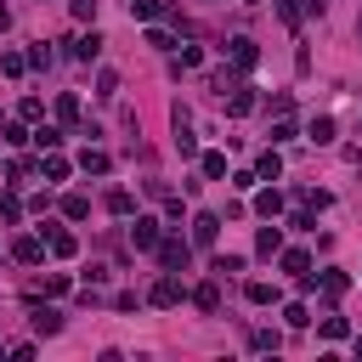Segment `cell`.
Returning <instances> with one entry per match:
<instances>
[{
	"instance_id": "19",
	"label": "cell",
	"mask_w": 362,
	"mask_h": 362,
	"mask_svg": "<svg viewBox=\"0 0 362 362\" xmlns=\"http://www.w3.org/2000/svg\"><path fill=\"white\" fill-rule=\"evenodd\" d=\"M244 300H249V306H272V300H278V289H272V283H249Z\"/></svg>"
},
{
	"instance_id": "18",
	"label": "cell",
	"mask_w": 362,
	"mask_h": 362,
	"mask_svg": "<svg viewBox=\"0 0 362 362\" xmlns=\"http://www.w3.org/2000/svg\"><path fill=\"white\" fill-rule=\"evenodd\" d=\"M57 119H63V125L79 119V97H74V90H63V97H57Z\"/></svg>"
},
{
	"instance_id": "12",
	"label": "cell",
	"mask_w": 362,
	"mask_h": 362,
	"mask_svg": "<svg viewBox=\"0 0 362 362\" xmlns=\"http://www.w3.org/2000/svg\"><path fill=\"white\" fill-rule=\"evenodd\" d=\"M12 255H17L23 266H34V260L45 255V244H40V238H17V244H12Z\"/></svg>"
},
{
	"instance_id": "10",
	"label": "cell",
	"mask_w": 362,
	"mask_h": 362,
	"mask_svg": "<svg viewBox=\"0 0 362 362\" xmlns=\"http://www.w3.org/2000/svg\"><path fill=\"white\" fill-rule=\"evenodd\" d=\"M306 266H311V255H306V249H283V272H289V278H311Z\"/></svg>"
},
{
	"instance_id": "27",
	"label": "cell",
	"mask_w": 362,
	"mask_h": 362,
	"mask_svg": "<svg viewBox=\"0 0 362 362\" xmlns=\"http://www.w3.org/2000/svg\"><path fill=\"white\" fill-rule=\"evenodd\" d=\"M108 210H113V215H130V210H136V198L119 187V193H108Z\"/></svg>"
},
{
	"instance_id": "17",
	"label": "cell",
	"mask_w": 362,
	"mask_h": 362,
	"mask_svg": "<svg viewBox=\"0 0 362 362\" xmlns=\"http://www.w3.org/2000/svg\"><path fill=\"white\" fill-rule=\"evenodd\" d=\"M63 215H68V221H85V215H90V198H85V193H68V198H63Z\"/></svg>"
},
{
	"instance_id": "40",
	"label": "cell",
	"mask_w": 362,
	"mask_h": 362,
	"mask_svg": "<svg viewBox=\"0 0 362 362\" xmlns=\"http://www.w3.org/2000/svg\"><path fill=\"white\" fill-rule=\"evenodd\" d=\"M356 356H362V334H356Z\"/></svg>"
},
{
	"instance_id": "32",
	"label": "cell",
	"mask_w": 362,
	"mask_h": 362,
	"mask_svg": "<svg viewBox=\"0 0 362 362\" xmlns=\"http://www.w3.org/2000/svg\"><path fill=\"white\" fill-rule=\"evenodd\" d=\"M323 340H345V317H323Z\"/></svg>"
},
{
	"instance_id": "4",
	"label": "cell",
	"mask_w": 362,
	"mask_h": 362,
	"mask_svg": "<svg viewBox=\"0 0 362 362\" xmlns=\"http://www.w3.org/2000/svg\"><path fill=\"white\" fill-rule=\"evenodd\" d=\"M40 233H45V238H52V255H57V260H68V255L79 249V238H74V233H63V226H57V221H45V226H40Z\"/></svg>"
},
{
	"instance_id": "14",
	"label": "cell",
	"mask_w": 362,
	"mask_h": 362,
	"mask_svg": "<svg viewBox=\"0 0 362 362\" xmlns=\"http://www.w3.org/2000/svg\"><path fill=\"white\" fill-rule=\"evenodd\" d=\"M345 289H351V278H345V272H334V266H329V272H323V294H329V300H340Z\"/></svg>"
},
{
	"instance_id": "36",
	"label": "cell",
	"mask_w": 362,
	"mask_h": 362,
	"mask_svg": "<svg viewBox=\"0 0 362 362\" xmlns=\"http://www.w3.org/2000/svg\"><path fill=\"white\" fill-rule=\"evenodd\" d=\"M278 12H283V23L294 29V23H300V0H278Z\"/></svg>"
},
{
	"instance_id": "3",
	"label": "cell",
	"mask_w": 362,
	"mask_h": 362,
	"mask_svg": "<svg viewBox=\"0 0 362 362\" xmlns=\"http://www.w3.org/2000/svg\"><path fill=\"white\" fill-rule=\"evenodd\" d=\"M159 238H164V226H159L153 215H136V226H130V244H136V249H159Z\"/></svg>"
},
{
	"instance_id": "6",
	"label": "cell",
	"mask_w": 362,
	"mask_h": 362,
	"mask_svg": "<svg viewBox=\"0 0 362 362\" xmlns=\"http://www.w3.org/2000/svg\"><path fill=\"white\" fill-rule=\"evenodd\" d=\"M215 238H221V215H210V210L193 215V244H215Z\"/></svg>"
},
{
	"instance_id": "8",
	"label": "cell",
	"mask_w": 362,
	"mask_h": 362,
	"mask_svg": "<svg viewBox=\"0 0 362 362\" xmlns=\"http://www.w3.org/2000/svg\"><path fill=\"white\" fill-rule=\"evenodd\" d=\"M74 57H79V63H97V57H102V34H79V40H74Z\"/></svg>"
},
{
	"instance_id": "16",
	"label": "cell",
	"mask_w": 362,
	"mask_h": 362,
	"mask_svg": "<svg viewBox=\"0 0 362 362\" xmlns=\"http://www.w3.org/2000/svg\"><path fill=\"white\" fill-rule=\"evenodd\" d=\"M34 329H40V334H57V329H63V317H57L52 306H34Z\"/></svg>"
},
{
	"instance_id": "33",
	"label": "cell",
	"mask_w": 362,
	"mask_h": 362,
	"mask_svg": "<svg viewBox=\"0 0 362 362\" xmlns=\"http://www.w3.org/2000/svg\"><path fill=\"white\" fill-rule=\"evenodd\" d=\"M198 63H204V52H198V45H187V52L175 57V68H198Z\"/></svg>"
},
{
	"instance_id": "24",
	"label": "cell",
	"mask_w": 362,
	"mask_h": 362,
	"mask_svg": "<svg viewBox=\"0 0 362 362\" xmlns=\"http://www.w3.org/2000/svg\"><path fill=\"white\" fill-rule=\"evenodd\" d=\"M97 97H119V74H113V68L97 74Z\"/></svg>"
},
{
	"instance_id": "26",
	"label": "cell",
	"mask_w": 362,
	"mask_h": 362,
	"mask_svg": "<svg viewBox=\"0 0 362 362\" xmlns=\"http://www.w3.org/2000/svg\"><path fill=\"white\" fill-rule=\"evenodd\" d=\"M204 175L221 181V175H226V153H204Z\"/></svg>"
},
{
	"instance_id": "38",
	"label": "cell",
	"mask_w": 362,
	"mask_h": 362,
	"mask_svg": "<svg viewBox=\"0 0 362 362\" xmlns=\"http://www.w3.org/2000/svg\"><path fill=\"white\" fill-rule=\"evenodd\" d=\"M0 68H6V74H12V79H17V74H23V68H29V63H23V57H17V52H6V57H0Z\"/></svg>"
},
{
	"instance_id": "37",
	"label": "cell",
	"mask_w": 362,
	"mask_h": 362,
	"mask_svg": "<svg viewBox=\"0 0 362 362\" xmlns=\"http://www.w3.org/2000/svg\"><path fill=\"white\" fill-rule=\"evenodd\" d=\"M255 345H260V351H278V345H283V334H272V329H260V334H255Z\"/></svg>"
},
{
	"instance_id": "1",
	"label": "cell",
	"mask_w": 362,
	"mask_h": 362,
	"mask_svg": "<svg viewBox=\"0 0 362 362\" xmlns=\"http://www.w3.org/2000/svg\"><path fill=\"white\" fill-rule=\"evenodd\" d=\"M159 260H164V272H187V260H193L187 238H159Z\"/></svg>"
},
{
	"instance_id": "11",
	"label": "cell",
	"mask_w": 362,
	"mask_h": 362,
	"mask_svg": "<svg viewBox=\"0 0 362 362\" xmlns=\"http://www.w3.org/2000/svg\"><path fill=\"white\" fill-rule=\"evenodd\" d=\"M255 249H260V255H283V233H278V226H260Z\"/></svg>"
},
{
	"instance_id": "13",
	"label": "cell",
	"mask_w": 362,
	"mask_h": 362,
	"mask_svg": "<svg viewBox=\"0 0 362 362\" xmlns=\"http://www.w3.org/2000/svg\"><path fill=\"white\" fill-rule=\"evenodd\" d=\"M255 210H260L266 221H272V215H283V193H278V187H266V193L255 198Z\"/></svg>"
},
{
	"instance_id": "30",
	"label": "cell",
	"mask_w": 362,
	"mask_h": 362,
	"mask_svg": "<svg viewBox=\"0 0 362 362\" xmlns=\"http://www.w3.org/2000/svg\"><path fill=\"white\" fill-rule=\"evenodd\" d=\"M23 215V204H17V193H0V221H17Z\"/></svg>"
},
{
	"instance_id": "25",
	"label": "cell",
	"mask_w": 362,
	"mask_h": 362,
	"mask_svg": "<svg viewBox=\"0 0 362 362\" xmlns=\"http://www.w3.org/2000/svg\"><path fill=\"white\" fill-rule=\"evenodd\" d=\"M311 142H334V119H329V113L311 119Z\"/></svg>"
},
{
	"instance_id": "28",
	"label": "cell",
	"mask_w": 362,
	"mask_h": 362,
	"mask_svg": "<svg viewBox=\"0 0 362 362\" xmlns=\"http://www.w3.org/2000/svg\"><path fill=\"white\" fill-rule=\"evenodd\" d=\"M272 142H294V119L278 113V125H272Z\"/></svg>"
},
{
	"instance_id": "20",
	"label": "cell",
	"mask_w": 362,
	"mask_h": 362,
	"mask_svg": "<svg viewBox=\"0 0 362 362\" xmlns=\"http://www.w3.org/2000/svg\"><path fill=\"white\" fill-rule=\"evenodd\" d=\"M193 300H198V311H221V289H215V283H198Z\"/></svg>"
},
{
	"instance_id": "5",
	"label": "cell",
	"mask_w": 362,
	"mask_h": 362,
	"mask_svg": "<svg viewBox=\"0 0 362 362\" xmlns=\"http://www.w3.org/2000/svg\"><path fill=\"white\" fill-rule=\"evenodd\" d=\"M226 113H233V119L255 113V90H249V85H233V90H226Z\"/></svg>"
},
{
	"instance_id": "29",
	"label": "cell",
	"mask_w": 362,
	"mask_h": 362,
	"mask_svg": "<svg viewBox=\"0 0 362 362\" xmlns=\"http://www.w3.org/2000/svg\"><path fill=\"white\" fill-rule=\"evenodd\" d=\"M283 323H289V329H306V323H311V317H306V306L294 300V306H283Z\"/></svg>"
},
{
	"instance_id": "2",
	"label": "cell",
	"mask_w": 362,
	"mask_h": 362,
	"mask_svg": "<svg viewBox=\"0 0 362 362\" xmlns=\"http://www.w3.org/2000/svg\"><path fill=\"white\" fill-rule=\"evenodd\" d=\"M159 311H170V306H181V300H187V289H181V278H175V272H170V278H159L153 283V294H148Z\"/></svg>"
},
{
	"instance_id": "34",
	"label": "cell",
	"mask_w": 362,
	"mask_h": 362,
	"mask_svg": "<svg viewBox=\"0 0 362 362\" xmlns=\"http://www.w3.org/2000/svg\"><path fill=\"white\" fill-rule=\"evenodd\" d=\"M40 289H45V294H68V278H63V272H52V278H45Z\"/></svg>"
},
{
	"instance_id": "31",
	"label": "cell",
	"mask_w": 362,
	"mask_h": 362,
	"mask_svg": "<svg viewBox=\"0 0 362 362\" xmlns=\"http://www.w3.org/2000/svg\"><path fill=\"white\" fill-rule=\"evenodd\" d=\"M300 204H306V210H329V193H323V187H306Z\"/></svg>"
},
{
	"instance_id": "35",
	"label": "cell",
	"mask_w": 362,
	"mask_h": 362,
	"mask_svg": "<svg viewBox=\"0 0 362 362\" xmlns=\"http://www.w3.org/2000/svg\"><path fill=\"white\" fill-rule=\"evenodd\" d=\"M215 272H221V278H226V272H244V255H221V260H215Z\"/></svg>"
},
{
	"instance_id": "41",
	"label": "cell",
	"mask_w": 362,
	"mask_h": 362,
	"mask_svg": "<svg viewBox=\"0 0 362 362\" xmlns=\"http://www.w3.org/2000/svg\"><path fill=\"white\" fill-rule=\"evenodd\" d=\"M356 34H362V17H356Z\"/></svg>"
},
{
	"instance_id": "7",
	"label": "cell",
	"mask_w": 362,
	"mask_h": 362,
	"mask_svg": "<svg viewBox=\"0 0 362 362\" xmlns=\"http://www.w3.org/2000/svg\"><path fill=\"white\" fill-rule=\"evenodd\" d=\"M233 63H238V74H249V68L260 63V52H255V40H233Z\"/></svg>"
},
{
	"instance_id": "21",
	"label": "cell",
	"mask_w": 362,
	"mask_h": 362,
	"mask_svg": "<svg viewBox=\"0 0 362 362\" xmlns=\"http://www.w3.org/2000/svg\"><path fill=\"white\" fill-rule=\"evenodd\" d=\"M79 164H85L90 175H102V170H108V153H102V148H85V153H79Z\"/></svg>"
},
{
	"instance_id": "23",
	"label": "cell",
	"mask_w": 362,
	"mask_h": 362,
	"mask_svg": "<svg viewBox=\"0 0 362 362\" xmlns=\"http://www.w3.org/2000/svg\"><path fill=\"white\" fill-rule=\"evenodd\" d=\"M164 6H159V0H130V17H142V23H153Z\"/></svg>"
},
{
	"instance_id": "15",
	"label": "cell",
	"mask_w": 362,
	"mask_h": 362,
	"mask_svg": "<svg viewBox=\"0 0 362 362\" xmlns=\"http://www.w3.org/2000/svg\"><path fill=\"white\" fill-rule=\"evenodd\" d=\"M34 142H40V153H57V148H63V130H57V125H40Z\"/></svg>"
},
{
	"instance_id": "39",
	"label": "cell",
	"mask_w": 362,
	"mask_h": 362,
	"mask_svg": "<svg viewBox=\"0 0 362 362\" xmlns=\"http://www.w3.org/2000/svg\"><path fill=\"white\" fill-rule=\"evenodd\" d=\"M74 17H97V0H74Z\"/></svg>"
},
{
	"instance_id": "9",
	"label": "cell",
	"mask_w": 362,
	"mask_h": 362,
	"mask_svg": "<svg viewBox=\"0 0 362 362\" xmlns=\"http://www.w3.org/2000/svg\"><path fill=\"white\" fill-rule=\"evenodd\" d=\"M255 175H260V181H278V175H283V159H278V153L266 148V153L255 159Z\"/></svg>"
},
{
	"instance_id": "22",
	"label": "cell",
	"mask_w": 362,
	"mask_h": 362,
	"mask_svg": "<svg viewBox=\"0 0 362 362\" xmlns=\"http://www.w3.org/2000/svg\"><path fill=\"white\" fill-rule=\"evenodd\" d=\"M40 170H45V181H63V175H68V159H63V153H45Z\"/></svg>"
}]
</instances>
